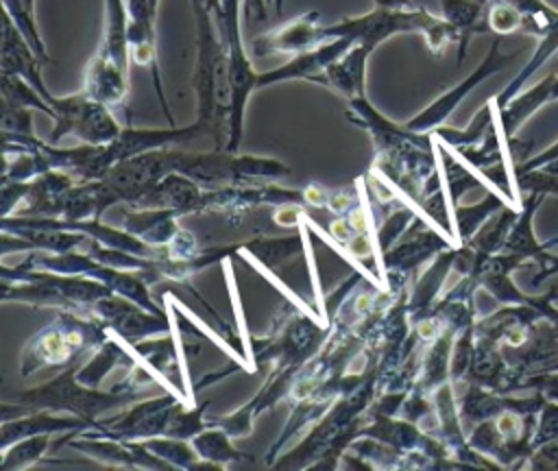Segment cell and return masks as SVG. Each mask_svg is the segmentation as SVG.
Instances as JSON below:
<instances>
[{"instance_id": "277c9868", "label": "cell", "mask_w": 558, "mask_h": 471, "mask_svg": "<svg viewBox=\"0 0 558 471\" xmlns=\"http://www.w3.org/2000/svg\"><path fill=\"white\" fill-rule=\"evenodd\" d=\"M371 50L373 48L364 44H353L340 59L325 68L318 83H325L327 87H333L349 98L364 96V70Z\"/></svg>"}, {"instance_id": "7a4b0ae2", "label": "cell", "mask_w": 558, "mask_h": 471, "mask_svg": "<svg viewBox=\"0 0 558 471\" xmlns=\"http://www.w3.org/2000/svg\"><path fill=\"white\" fill-rule=\"evenodd\" d=\"M325 39L323 28L318 26V11H307L294 20H290L283 26H277L253 41L255 57H268L277 52H290L301 55L305 50H312L320 46Z\"/></svg>"}, {"instance_id": "7c38bea8", "label": "cell", "mask_w": 558, "mask_h": 471, "mask_svg": "<svg viewBox=\"0 0 558 471\" xmlns=\"http://www.w3.org/2000/svg\"><path fill=\"white\" fill-rule=\"evenodd\" d=\"M24 2H26V7L33 11V2H35V0H24Z\"/></svg>"}, {"instance_id": "8992f818", "label": "cell", "mask_w": 558, "mask_h": 471, "mask_svg": "<svg viewBox=\"0 0 558 471\" xmlns=\"http://www.w3.org/2000/svg\"><path fill=\"white\" fill-rule=\"evenodd\" d=\"M445 7V15L447 22L456 28V31H469L477 17V4L469 2V0H442Z\"/></svg>"}, {"instance_id": "52a82bcc", "label": "cell", "mask_w": 558, "mask_h": 471, "mask_svg": "<svg viewBox=\"0 0 558 471\" xmlns=\"http://www.w3.org/2000/svg\"><path fill=\"white\" fill-rule=\"evenodd\" d=\"M527 469H543V471H558V438L532 449L525 458Z\"/></svg>"}, {"instance_id": "6da1fadb", "label": "cell", "mask_w": 558, "mask_h": 471, "mask_svg": "<svg viewBox=\"0 0 558 471\" xmlns=\"http://www.w3.org/2000/svg\"><path fill=\"white\" fill-rule=\"evenodd\" d=\"M52 109L57 113V126L50 135L52 142L65 133H74L87 144H111L120 135V126L113 120L109 105L89 98L85 92L68 98H52Z\"/></svg>"}, {"instance_id": "5b68a950", "label": "cell", "mask_w": 558, "mask_h": 471, "mask_svg": "<svg viewBox=\"0 0 558 471\" xmlns=\"http://www.w3.org/2000/svg\"><path fill=\"white\" fill-rule=\"evenodd\" d=\"M558 438V401L545 399L541 412H538V421H536V432L532 436V449H536L538 445H545L549 440Z\"/></svg>"}, {"instance_id": "30bf717a", "label": "cell", "mask_w": 558, "mask_h": 471, "mask_svg": "<svg viewBox=\"0 0 558 471\" xmlns=\"http://www.w3.org/2000/svg\"><path fill=\"white\" fill-rule=\"evenodd\" d=\"M246 15L251 20H264L266 17V0H244Z\"/></svg>"}, {"instance_id": "8fae6325", "label": "cell", "mask_w": 558, "mask_h": 471, "mask_svg": "<svg viewBox=\"0 0 558 471\" xmlns=\"http://www.w3.org/2000/svg\"><path fill=\"white\" fill-rule=\"evenodd\" d=\"M266 2H272V4H275V9H277V11H281V0H266Z\"/></svg>"}, {"instance_id": "9c48e42d", "label": "cell", "mask_w": 558, "mask_h": 471, "mask_svg": "<svg viewBox=\"0 0 558 471\" xmlns=\"http://www.w3.org/2000/svg\"><path fill=\"white\" fill-rule=\"evenodd\" d=\"M538 264V273L532 277V286H541L545 279H549L551 275H558V255L545 251L543 257L536 262Z\"/></svg>"}, {"instance_id": "ba28073f", "label": "cell", "mask_w": 558, "mask_h": 471, "mask_svg": "<svg viewBox=\"0 0 558 471\" xmlns=\"http://www.w3.org/2000/svg\"><path fill=\"white\" fill-rule=\"evenodd\" d=\"M517 22H519V15H517L514 9H510V7H495V9L490 11V26H493L495 31H499V33L512 31V28L517 26Z\"/></svg>"}, {"instance_id": "3957f363", "label": "cell", "mask_w": 558, "mask_h": 471, "mask_svg": "<svg viewBox=\"0 0 558 471\" xmlns=\"http://www.w3.org/2000/svg\"><path fill=\"white\" fill-rule=\"evenodd\" d=\"M497 46L490 50V55L486 57V61L466 78V81H462L458 87H453L451 92H447V94H442L440 98H436L423 113H418L416 118H412L405 126L408 129H412V131H416V133H421V131H425V129H432V126H438L449 113H451V109L466 96V92H471L486 74H490V72H495L506 59H497Z\"/></svg>"}]
</instances>
